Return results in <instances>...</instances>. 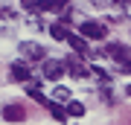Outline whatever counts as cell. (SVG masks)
Masks as SVG:
<instances>
[{
	"label": "cell",
	"instance_id": "cell-16",
	"mask_svg": "<svg viewBox=\"0 0 131 125\" xmlns=\"http://www.w3.org/2000/svg\"><path fill=\"white\" fill-rule=\"evenodd\" d=\"M125 96H131V84H125Z\"/></svg>",
	"mask_w": 131,
	"mask_h": 125
},
{
	"label": "cell",
	"instance_id": "cell-4",
	"mask_svg": "<svg viewBox=\"0 0 131 125\" xmlns=\"http://www.w3.org/2000/svg\"><path fill=\"white\" fill-rule=\"evenodd\" d=\"M41 70H44V79H47V82H58L61 76H64V64H61V61H50V58H44Z\"/></svg>",
	"mask_w": 131,
	"mask_h": 125
},
{
	"label": "cell",
	"instance_id": "cell-5",
	"mask_svg": "<svg viewBox=\"0 0 131 125\" xmlns=\"http://www.w3.org/2000/svg\"><path fill=\"white\" fill-rule=\"evenodd\" d=\"M61 64H64V73H70L73 79H84V76H88V67H84L76 55H70L67 61H61Z\"/></svg>",
	"mask_w": 131,
	"mask_h": 125
},
{
	"label": "cell",
	"instance_id": "cell-1",
	"mask_svg": "<svg viewBox=\"0 0 131 125\" xmlns=\"http://www.w3.org/2000/svg\"><path fill=\"white\" fill-rule=\"evenodd\" d=\"M79 38H84V41H102V38H108V26L105 23H99V20H84L82 26H79Z\"/></svg>",
	"mask_w": 131,
	"mask_h": 125
},
{
	"label": "cell",
	"instance_id": "cell-2",
	"mask_svg": "<svg viewBox=\"0 0 131 125\" xmlns=\"http://www.w3.org/2000/svg\"><path fill=\"white\" fill-rule=\"evenodd\" d=\"M18 52L24 55L20 61H26V64H32V61H44V47L35 44V41H24V44L18 47Z\"/></svg>",
	"mask_w": 131,
	"mask_h": 125
},
{
	"label": "cell",
	"instance_id": "cell-11",
	"mask_svg": "<svg viewBox=\"0 0 131 125\" xmlns=\"http://www.w3.org/2000/svg\"><path fill=\"white\" fill-rule=\"evenodd\" d=\"M64 113H67V116H84V105L70 99V102H67V108H64Z\"/></svg>",
	"mask_w": 131,
	"mask_h": 125
},
{
	"label": "cell",
	"instance_id": "cell-13",
	"mask_svg": "<svg viewBox=\"0 0 131 125\" xmlns=\"http://www.w3.org/2000/svg\"><path fill=\"white\" fill-rule=\"evenodd\" d=\"M47 111H50L52 116H56L58 122H64V119H67V113H64V108H61V105H56V102H50V105H47Z\"/></svg>",
	"mask_w": 131,
	"mask_h": 125
},
{
	"label": "cell",
	"instance_id": "cell-14",
	"mask_svg": "<svg viewBox=\"0 0 131 125\" xmlns=\"http://www.w3.org/2000/svg\"><path fill=\"white\" fill-rule=\"evenodd\" d=\"M0 18H12V9H0Z\"/></svg>",
	"mask_w": 131,
	"mask_h": 125
},
{
	"label": "cell",
	"instance_id": "cell-7",
	"mask_svg": "<svg viewBox=\"0 0 131 125\" xmlns=\"http://www.w3.org/2000/svg\"><path fill=\"white\" fill-rule=\"evenodd\" d=\"M67 9L64 0H38V12H52V15H61Z\"/></svg>",
	"mask_w": 131,
	"mask_h": 125
},
{
	"label": "cell",
	"instance_id": "cell-6",
	"mask_svg": "<svg viewBox=\"0 0 131 125\" xmlns=\"http://www.w3.org/2000/svg\"><path fill=\"white\" fill-rule=\"evenodd\" d=\"M67 44H70V47H73V52H76V55H82V58L93 55V52H90V47H88V41H84V38H79L76 32L67 35Z\"/></svg>",
	"mask_w": 131,
	"mask_h": 125
},
{
	"label": "cell",
	"instance_id": "cell-10",
	"mask_svg": "<svg viewBox=\"0 0 131 125\" xmlns=\"http://www.w3.org/2000/svg\"><path fill=\"white\" fill-rule=\"evenodd\" d=\"M47 32H50L52 38H56V41H67V35H70V29H67L64 23H52V26L47 29Z\"/></svg>",
	"mask_w": 131,
	"mask_h": 125
},
{
	"label": "cell",
	"instance_id": "cell-15",
	"mask_svg": "<svg viewBox=\"0 0 131 125\" xmlns=\"http://www.w3.org/2000/svg\"><path fill=\"white\" fill-rule=\"evenodd\" d=\"M119 70H125V73H131V64H128V61H122V64H119Z\"/></svg>",
	"mask_w": 131,
	"mask_h": 125
},
{
	"label": "cell",
	"instance_id": "cell-9",
	"mask_svg": "<svg viewBox=\"0 0 131 125\" xmlns=\"http://www.w3.org/2000/svg\"><path fill=\"white\" fill-rule=\"evenodd\" d=\"M24 116H26V111L20 105H6L3 108V119L6 122H24Z\"/></svg>",
	"mask_w": 131,
	"mask_h": 125
},
{
	"label": "cell",
	"instance_id": "cell-12",
	"mask_svg": "<svg viewBox=\"0 0 131 125\" xmlns=\"http://www.w3.org/2000/svg\"><path fill=\"white\" fill-rule=\"evenodd\" d=\"M52 102H70V90H67V87H61V84H58V87H52Z\"/></svg>",
	"mask_w": 131,
	"mask_h": 125
},
{
	"label": "cell",
	"instance_id": "cell-3",
	"mask_svg": "<svg viewBox=\"0 0 131 125\" xmlns=\"http://www.w3.org/2000/svg\"><path fill=\"white\" fill-rule=\"evenodd\" d=\"M102 55H108V58H114V61H117V64H122V61H128L131 50H128L125 44H119V41H111V44L102 50Z\"/></svg>",
	"mask_w": 131,
	"mask_h": 125
},
{
	"label": "cell",
	"instance_id": "cell-8",
	"mask_svg": "<svg viewBox=\"0 0 131 125\" xmlns=\"http://www.w3.org/2000/svg\"><path fill=\"white\" fill-rule=\"evenodd\" d=\"M29 76H32V70H29V64L26 61H15L12 64V79H18V82H29Z\"/></svg>",
	"mask_w": 131,
	"mask_h": 125
}]
</instances>
